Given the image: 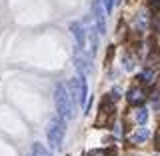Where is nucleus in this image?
Returning a JSON list of instances; mask_svg holds the SVG:
<instances>
[{
    "mask_svg": "<svg viewBox=\"0 0 160 156\" xmlns=\"http://www.w3.org/2000/svg\"><path fill=\"white\" fill-rule=\"evenodd\" d=\"M54 104H56L58 116L62 118V120H70V118L74 116V114H72V102H70L66 86H64L62 82H58L56 88H54Z\"/></svg>",
    "mask_w": 160,
    "mask_h": 156,
    "instance_id": "obj_1",
    "label": "nucleus"
},
{
    "mask_svg": "<svg viewBox=\"0 0 160 156\" xmlns=\"http://www.w3.org/2000/svg\"><path fill=\"white\" fill-rule=\"evenodd\" d=\"M64 134H66V126H64V120L62 118H52L50 120V126H48V142L52 148H60V144H62L64 140Z\"/></svg>",
    "mask_w": 160,
    "mask_h": 156,
    "instance_id": "obj_2",
    "label": "nucleus"
},
{
    "mask_svg": "<svg viewBox=\"0 0 160 156\" xmlns=\"http://www.w3.org/2000/svg\"><path fill=\"white\" fill-rule=\"evenodd\" d=\"M92 14L94 18H96V26L98 34H106V12H104V8L100 6V0H94L92 2Z\"/></svg>",
    "mask_w": 160,
    "mask_h": 156,
    "instance_id": "obj_3",
    "label": "nucleus"
},
{
    "mask_svg": "<svg viewBox=\"0 0 160 156\" xmlns=\"http://www.w3.org/2000/svg\"><path fill=\"white\" fill-rule=\"evenodd\" d=\"M70 32H72L74 38H76V46L78 48L86 46V32H84L82 24H80V22H72V24H70Z\"/></svg>",
    "mask_w": 160,
    "mask_h": 156,
    "instance_id": "obj_4",
    "label": "nucleus"
},
{
    "mask_svg": "<svg viewBox=\"0 0 160 156\" xmlns=\"http://www.w3.org/2000/svg\"><path fill=\"white\" fill-rule=\"evenodd\" d=\"M82 48H78L76 46V50H74V66L78 68V72H80V76H84L86 72H90L92 70V66L90 64H86V58L82 56V52H80Z\"/></svg>",
    "mask_w": 160,
    "mask_h": 156,
    "instance_id": "obj_5",
    "label": "nucleus"
},
{
    "mask_svg": "<svg viewBox=\"0 0 160 156\" xmlns=\"http://www.w3.org/2000/svg\"><path fill=\"white\" fill-rule=\"evenodd\" d=\"M110 118H112V102H110V100H104L102 106H100V116L96 120V126L102 128L104 126V120L110 122Z\"/></svg>",
    "mask_w": 160,
    "mask_h": 156,
    "instance_id": "obj_6",
    "label": "nucleus"
},
{
    "mask_svg": "<svg viewBox=\"0 0 160 156\" xmlns=\"http://www.w3.org/2000/svg\"><path fill=\"white\" fill-rule=\"evenodd\" d=\"M144 98H146V92H144L142 88H130L128 90V102L130 104H138V102H144Z\"/></svg>",
    "mask_w": 160,
    "mask_h": 156,
    "instance_id": "obj_7",
    "label": "nucleus"
},
{
    "mask_svg": "<svg viewBox=\"0 0 160 156\" xmlns=\"http://www.w3.org/2000/svg\"><path fill=\"white\" fill-rule=\"evenodd\" d=\"M148 138H150L148 128H138L136 132H134V136H132V142H134V144H144Z\"/></svg>",
    "mask_w": 160,
    "mask_h": 156,
    "instance_id": "obj_8",
    "label": "nucleus"
},
{
    "mask_svg": "<svg viewBox=\"0 0 160 156\" xmlns=\"http://www.w3.org/2000/svg\"><path fill=\"white\" fill-rule=\"evenodd\" d=\"M98 50V38H96V32L90 28V56H94Z\"/></svg>",
    "mask_w": 160,
    "mask_h": 156,
    "instance_id": "obj_9",
    "label": "nucleus"
},
{
    "mask_svg": "<svg viewBox=\"0 0 160 156\" xmlns=\"http://www.w3.org/2000/svg\"><path fill=\"white\" fill-rule=\"evenodd\" d=\"M146 120H148V110L146 108H138L136 110V122L142 126V124H146Z\"/></svg>",
    "mask_w": 160,
    "mask_h": 156,
    "instance_id": "obj_10",
    "label": "nucleus"
},
{
    "mask_svg": "<svg viewBox=\"0 0 160 156\" xmlns=\"http://www.w3.org/2000/svg\"><path fill=\"white\" fill-rule=\"evenodd\" d=\"M136 28L142 32V30H146V12H140L136 16Z\"/></svg>",
    "mask_w": 160,
    "mask_h": 156,
    "instance_id": "obj_11",
    "label": "nucleus"
},
{
    "mask_svg": "<svg viewBox=\"0 0 160 156\" xmlns=\"http://www.w3.org/2000/svg\"><path fill=\"white\" fill-rule=\"evenodd\" d=\"M140 78H142V82H146V84H152V82H154V72H152V70H144V72H142V76H140Z\"/></svg>",
    "mask_w": 160,
    "mask_h": 156,
    "instance_id": "obj_12",
    "label": "nucleus"
},
{
    "mask_svg": "<svg viewBox=\"0 0 160 156\" xmlns=\"http://www.w3.org/2000/svg\"><path fill=\"white\" fill-rule=\"evenodd\" d=\"M100 6L104 8L106 14H110V12H112V0H100Z\"/></svg>",
    "mask_w": 160,
    "mask_h": 156,
    "instance_id": "obj_13",
    "label": "nucleus"
},
{
    "mask_svg": "<svg viewBox=\"0 0 160 156\" xmlns=\"http://www.w3.org/2000/svg\"><path fill=\"white\" fill-rule=\"evenodd\" d=\"M88 156H108L106 150H102V148H98V150H90Z\"/></svg>",
    "mask_w": 160,
    "mask_h": 156,
    "instance_id": "obj_14",
    "label": "nucleus"
},
{
    "mask_svg": "<svg viewBox=\"0 0 160 156\" xmlns=\"http://www.w3.org/2000/svg\"><path fill=\"white\" fill-rule=\"evenodd\" d=\"M124 68H126V70H132V68H134L132 56H126V58H124Z\"/></svg>",
    "mask_w": 160,
    "mask_h": 156,
    "instance_id": "obj_15",
    "label": "nucleus"
},
{
    "mask_svg": "<svg viewBox=\"0 0 160 156\" xmlns=\"http://www.w3.org/2000/svg\"><path fill=\"white\" fill-rule=\"evenodd\" d=\"M156 144H158V146H160V128L156 130Z\"/></svg>",
    "mask_w": 160,
    "mask_h": 156,
    "instance_id": "obj_16",
    "label": "nucleus"
},
{
    "mask_svg": "<svg viewBox=\"0 0 160 156\" xmlns=\"http://www.w3.org/2000/svg\"><path fill=\"white\" fill-rule=\"evenodd\" d=\"M152 2H154V6H158V4H160V0H152Z\"/></svg>",
    "mask_w": 160,
    "mask_h": 156,
    "instance_id": "obj_17",
    "label": "nucleus"
},
{
    "mask_svg": "<svg viewBox=\"0 0 160 156\" xmlns=\"http://www.w3.org/2000/svg\"><path fill=\"white\" fill-rule=\"evenodd\" d=\"M46 156H50V154H46Z\"/></svg>",
    "mask_w": 160,
    "mask_h": 156,
    "instance_id": "obj_18",
    "label": "nucleus"
}]
</instances>
